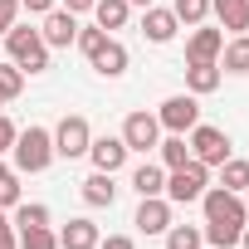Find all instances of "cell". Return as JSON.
I'll list each match as a JSON object with an SVG mask.
<instances>
[{
  "label": "cell",
  "instance_id": "7402d4cb",
  "mask_svg": "<svg viewBox=\"0 0 249 249\" xmlns=\"http://www.w3.org/2000/svg\"><path fill=\"white\" fill-rule=\"evenodd\" d=\"M157 152H161V166H166V171H176V166H186V161H191V142H186L181 132L161 137V142H157Z\"/></svg>",
  "mask_w": 249,
  "mask_h": 249
},
{
  "label": "cell",
  "instance_id": "e0dca14e",
  "mask_svg": "<svg viewBox=\"0 0 249 249\" xmlns=\"http://www.w3.org/2000/svg\"><path fill=\"white\" fill-rule=\"evenodd\" d=\"M210 10L230 35H249V0H210Z\"/></svg>",
  "mask_w": 249,
  "mask_h": 249
},
{
  "label": "cell",
  "instance_id": "52a82bcc",
  "mask_svg": "<svg viewBox=\"0 0 249 249\" xmlns=\"http://www.w3.org/2000/svg\"><path fill=\"white\" fill-rule=\"evenodd\" d=\"M191 157H196V161H205V166H220V161H230V132L196 122V127H191Z\"/></svg>",
  "mask_w": 249,
  "mask_h": 249
},
{
  "label": "cell",
  "instance_id": "d4e9b609",
  "mask_svg": "<svg viewBox=\"0 0 249 249\" xmlns=\"http://www.w3.org/2000/svg\"><path fill=\"white\" fill-rule=\"evenodd\" d=\"M25 93V69L20 64H0V103H10Z\"/></svg>",
  "mask_w": 249,
  "mask_h": 249
},
{
  "label": "cell",
  "instance_id": "5b68a950",
  "mask_svg": "<svg viewBox=\"0 0 249 249\" xmlns=\"http://www.w3.org/2000/svg\"><path fill=\"white\" fill-rule=\"evenodd\" d=\"M88 142H93V127H88L83 112H69L59 127H54V157H64V161L88 157Z\"/></svg>",
  "mask_w": 249,
  "mask_h": 249
},
{
  "label": "cell",
  "instance_id": "4fadbf2b",
  "mask_svg": "<svg viewBox=\"0 0 249 249\" xmlns=\"http://www.w3.org/2000/svg\"><path fill=\"white\" fill-rule=\"evenodd\" d=\"M176 30H181V20H176L171 10H161V5H147V10H142V35H147L152 44H171Z\"/></svg>",
  "mask_w": 249,
  "mask_h": 249
},
{
  "label": "cell",
  "instance_id": "7a4b0ae2",
  "mask_svg": "<svg viewBox=\"0 0 249 249\" xmlns=\"http://www.w3.org/2000/svg\"><path fill=\"white\" fill-rule=\"evenodd\" d=\"M15 171L20 176H39V171H49V161H54V132L49 127H20L15 132Z\"/></svg>",
  "mask_w": 249,
  "mask_h": 249
},
{
  "label": "cell",
  "instance_id": "cb8c5ba5",
  "mask_svg": "<svg viewBox=\"0 0 249 249\" xmlns=\"http://www.w3.org/2000/svg\"><path fill=\"white\" fill-rule=\"evenodd\" d=\"M10 225H15V230H35V225H49V205H44V200H20Z\"/></svg>",
  "mask_w": 249,
  "mask_h": 249
},
{
  "label": "cell",
  "instance_id": "30bf717a",
  "mask_svg": "<svg viewBox=\"0 0 249 249\" xmlns=\"http://www.w3.org/2000/svg\"><path fill=\"white\" fill-rule=\"evenodd\" d=\"M132 225H137L142 234H166V230H171V200H166V196H142Z\"/></svg>",
  "mask_w": 249,
  "mask_h": 249
},
{
  "label": "cell",
  "instance_id": "f1b7e54d",
  "mask_svg": "<svg viewBox=\"0 0 249 249\" xmlns=\"http://www.w3.org/2000/svg\"><path fill=\"white\" fill-rule=\"evenodd\" d=\"M103 39H107V30H98V25H88V30H83V25H78V39H73V44H78V49H83V54H88V59H93V54H98V44H103Z\"/></svg>",
  "mask_w": 249,
  "mask_h": 249
},
{
  "label": "cell",
  "instance_id": "603a6c76",
  "mask_svg": "<svg viewBox=\"0 0 249 249\" xmlns=\"http://www.w3.org/2000/svg\"><path fill=\"white\" fill-rule=\"evenodd\" d=\"M220 186H225V191H234V196H244V191H249V161H244V157L220 161Z\"/></svg>",
  "mask_w": 249,
  "mask_h": 249
},
{
  "label": "cell",
  "instance_id": "1f68e13d",
  "mask_svg": "<svg viewBox=\"0 0 249 249\" xmlns=\"http://www.w3.org/2000/svg\"><path fill=\"white\" fill-rule=\"evenodd\" d=\"M59 5V0H20V10H30V15H49Z\"/></svg>",
  "mask_w": 249,
  "mask_h": 249
},
{
  "label": "cell",
  "instance_id": "4dcf8cb0",
  "mask_svg": "<svg viewBox=\"0 0 249 249\" xmlns=\"http://www.w3.org/2000/svg\"><path fill=\"white\" fill-rule=\"evenodd\" d=\"M15 15H20V0H0V39H5V30L15 25Z\"/></svg>",
  "mask_w": 249,
  "mask_h": 249
},
{
  "label": "cell",
  "instance_id": "8fae6325",
  "mask_svg": "<svg viewBox=\"0 0 249 249\" xmlns=\"http://www.w3.org/2000/svg\"><path fill=\"white\" fill-rule=\"evenodd\" d=\"M39 35H44V44L49 49H69L73 39H78V15H69V10H49L44 15V25H39Z\"/></svg>",
  "mask_w": 249,
  "mask_h": 249
},
{
  "label": "cell",
  "instance_id": "9a60e30c",
  "mask_svg": "<svg viewBox=\"0 0 249 249\" xmlns=\"http://www.w3.org/2000/svg\"><path fill=\"white\" fill-rule=\"evenodd\" d=\"M88 64H93V69H98L103 78H122V73H127V49H122V44H117V39L107 35V39L98 44V54H93Z\"/></svg>",
  "mask_w": 249,
  "mask_h": 249
},
{
  "label": "cell",
  "instance_id": "ab89813d",
  "mask_svg": "<svg viewBox=\"0 0 249 249\" xmlns=\"http://www.w3.org/2000/svg\"><path fill=\"white\" fill-rule=\"evenodd\" d=\"M0 107H5V103H0Z\"/></svg>",
  "mask_w": 249,
  "mask_h": 249
},
{
  "label": "cell",
  "instance_id": "277c9868",
  "mask_svg": "<svg viewBox=\"0 0 249 249\" xmlns=\"http://www.w3.org/2000/svg\"><path fill=\"white\" fill-rule=\"evenodd\" d=\"M205 186H210V166L191 157L186 166L166 171V191H161V196H166L171 205H191V200H200V196H205Z\"/></svg>",
  "mask_w": 249,
  "mask_h": 249
},
{
  "label": "cell",
  "instance_id": "d6a6232c",
  "mask_svg": "<svg viewBox=\"0 0 249 249\" xmlns=\"http://www.w3.org/2000/svg\"><path fill=\"white\" fill-rule=\"evenodd\" d=\"M98 249H137L127 234H107V239H98Z\"/></svg>",
  "mask_w": 249,
  "mask_h": 249
},
{
  "label": "cell",
  "instance_id": "ac0fdd59",
  "mask_svg": "<svg viewBox=\"0 0 249 249\" xmlns=\"http://www.w3.org/2000/svg\"><path fill=\"white\" fill-rule=\"evenodd\" d=\"M83 200L93 205V210H112V200H117V186H112V171H93L88 181H83Z\"/></svg>",
  "mask_w": 249,
  "mask_h": 249
},
{
  "label": "cell",
  "instance_id": "f546056e",
  "mask_svg": "<svg viewBox=\"0 0 249 249\" xmlns=\"http://www.w3.org/2000/svg\"><path fill=\"white\" fill-rule=\"evenodd\" d=\"M15 132H20V127H15V122H10L5 112H0V157H5V152L15 147Z\"/></svg>",
  "mask_w": 249,
  "mask_h": 249
},
{
  "label": "cell",
  "instance_id": "f35d334b",
  "mask_svg": "<svg viewBox=\"0 0 249 249\" xmlns=\"http://www.w3.org/2000/svg\"><path fill=\"white\" fill-rule=\"evenodd\" d=\"M244 196H249V191H244ZM244 205H249V200H244Z\"/></svg>",
  "mask_w": 249,
  "mask_h": 249
},
{
  "label": "cell",
  "instance_id": "d6986e66",
  "mask_svg": "<svg viewBox=\"0 0 249 249\" xmlns=\"http://www.w3.org/2000/svg\"><path fill=\"white\" fill-rule=\"evenodd\" d=\"M127 15H132L127 0H98V5H93V20H98V30H107V35L127 25Z\"/></svg>",
  "mask_w": 249,
  "mask_h": 249
},
{
  "label": "cell",
  "instance_id": "d590c367",
  "mask_svg": "<svg viewBox=\"0 0 249 249\" xmlns=\"http://www.w3.org/2000/svg\"><path fill=\"white\" fill-rule=\"evenodd\" d=\"M239 244H244V249H249V220H244V234H239Z\"/></svg>",
  "mask_w": 249,
  "mask_h": 249
},
{
  "label": "cell",
  "instance_id": "83f0119b",
  "mask_svg": "<svg viewBox=\"0 0 249 249\" xmlns=\"http://www.w3.org/2000/svg\"><path fill=\"white\" fill-rule=\"evenodd\" d=\"M20 249H59V234L49 225H35V230H20Z\"/></svg>",
  "mask_w": 249,
  "mask_h": 249
},
{
  "label": "cell",
  "instance_id": "6da1fadb",
  "mask_svg": "<svg viewBox=\"0 0 249 249\" xmlns=\"http://www.w3.org/2000/svg\"><path fill=\"white\" fill-rule=\"evenodd\" d=\"M200 205H205V230H200L205 244H210V249H234L239 234H244L249 205H244L234 191H225V186H205Z\"/></svg>",
  "mask_w": 249,
  "mask_h": 249
},
{
  "label": "cell",
  "instance_id": "3957f363",
  "mask_svg": "<svg viewBox=\"0 0 249 249\" xmlns=\"http://www.w3.org/2000/svg\"><path fill=\"white\" fill-rule=\"evenodd\" d=\"M5 49H10V64H20L25 73H44V69H49V44H44V35L30 30V25H20V20L5 30Z\"/></svg>",
  "mask_w": 249,
  "mask_h": 249
},
{
  "label": "cell",
  "instance_id": "9c48e42d",
  "mask_svg": "<svg viewBox=\"0 0 249 249\" xmlns=\"http://www.w3.org/2000/svg\"><path fill=\"white\" fill-rule=\"evenodd\" d=\"M132 152H127V142H122V132L112 137V132H103V137H93L88 142V161H93V171H122V161H127Z\"/></svg>",
  "mask_w": 249,
  "mask_h": 249
},
{
  "label": "cell",
  "instance_id": "e575fe53",
  "mask_svg": "<svg viewBox=\"0 0 249 249\" xmlns=\"http://www.w3.org/2000/svg\"><path fill=\"white\" fill-rule=\"evenodd\" d=\"M0 249H20V234H15V225H10V230H0Z\"/></svg>",
  "mask_w": 249,
  "mask_h": 249
},
{
  "label": "cell",
  "instance_id": "8d00e7d4",
  "mask_svg": "<svg viewBox=\"0 0 249 249\" xmlns=\"http://www.w3.org/2000/svg\"><path fill=\"white\" fill-rule=\"evenodd\" d=\"M127 5H142V10H147V5H157V0H127Z\"/></svg>",
  "mask_w": 249,
  "mask_h": 249
},
{
  "label": "cell",
  "instance_id": "7c38bea8",
  "mask_svg": "<svg viewBox=\"0 0 249 249\" xmlns=\"http://www.w3.org/2000/svg\"><path fill=\"white\" fill-rule=\"evenodd\" d=\"M225 49V30H210V25H191V39H186V64H200V59H220Z\"/></svg>",
  "mask_w": 249,
  "mask_h": 249
},
{
  "label": "cell",
  "instance_id": "8992f818",
  "mask_svg": "<svg viewBox=\"0 0 249 249\" xmlns=\"http://www.w3.org/2000/svg\"><path fill=\"white\" fill-rule=\"evenodd\" d=\"M157 122H161V132H191L196 122H200V103H196V93H171L161 107H157Z\"/></svg>",
  "mask_w": 249,
  "mask_h": 249
},
{
  "label": "cell",
  "instance_id": "ba28073f",
  "mask_svg": "<svg viewBox=\"0 0 249 249\" xmlns=\"http://www.w3.org/2000/svg\"><path fill=\"white\" fill-rule=\"evenodd\" d=\"M122 142H127V152H157V142H161L157 112H132L122 122Z\"/></svg>",
  "mask_w": 249,
  "mask_h": 249
},
{
  "label": "cell",
  "instance_id": "5bb4252c",
  "mask_svg": "<svg viewBox=\"0 0 249 249\" xmlns=\"http://www.w3.org/2000/svg\"><path fill=\"white\" fill-rule=\"evenodd\" d=\"M220 78H225L220 59H200V64H186V93H196V98L215 93V88H220Z\"/></svg>",
  "mask_w": 249,
  "mask_h": 249
},
{
  "label": "cell",
  "instance_id": "836d02e7",
  "mask_svg": "<svg viewBox=\"0 0 249 249\" xmlns=\"http://www.w3.org/2000/svg\"><path fill=\"white\" fill-rule=\"evenodd\" d=\"M93 5H98V0H64V10H69V15H83V10H93Z\"/></svg>",
  "mask_w": 249,
  "mask_h": 249
},
{
  "label": "cell",
  "instance_id": "2e32d148",
  "mask_svg": "<svg viewBox=\"0 0 249 249\" xmlns=\"http://www.w3.org/2000/svg\"><path fill=\"white\" fill-rule=\"evenodd\" d=\"M98 225L88 220V215H78V220H69L64 230H59V249H98Z\"/></svg>",
  "mask_w": 249,
  "mask_h": 249
},
{
  "label": "cell",
  "instance_id": "74e56055",
  "mask_svg": "<svg viewBox=\"0 0 249 249\" xmlns=\"http://www.w3.org/2000/svg\"><path fill=\"white\" fill-rule=\"evenodd\" d=\"M0 230H10V215H5V210H0Z\"/></svg>",
  "mask_w": 249,
  "mask_h": 249
},
{
  "label": "cell",
  "instance_id": "4316f807",
  "mask_svg": "<svg viewBox=\"0 0 249 249\" xmlns=\"http://www.w3.org/2000/svg\"><path fill=\"white\" fill-rule=\"evenodd\" d=\"M171 15H176L181 25H205V15H210V0H176V5H171Z\"/></svg>",
  "mask_w": 249,
  "mask_h": 249
},
{
  "label": "cell",
  "instance_id": "ffe728a7",
  "mask_svg": "<svg viewBox=\"0 0 249 249\" xmlns=\"http://www.w3.org/2000/svg\"><path fill=\"white\" fill-rule=\"evenodd\" d=\"M132 191H137V196H161V191H166V166L142 161V166L132 171Z\"/></svg>",
  "mask_w": 249,
  "mask_h": 249
},
{
  "label": "cell",
  "instance_id": "44dd1931",
  "mask_svg": "<svg viewBox=\"0 0 249 249\" xmlns=\"http://www.w3.org/2000/svg\"><path fill=\"white\" fill-rule=\"evenodd\" d=\"M220 69H225V73H239V78L249 73V35H234V39L220 49Z\"/></svg>",
  "mask_w": 249,
  "mask_h": 249
},
{
  "label": "cell",
  "instance_id": "484cf974",
  "mask_svg": "<svg viewBox=\"0 0 249 249\" xmlns=\"http://www.w3.org/2000/svg\"><path fill=\"white\" fill-rule=\"evenodd\" d=\"M200 244H205V234L196 225H171L166 230V249H200Z\"/></svg>",
  "mask_w": 249,
  "mask_h": 249
}]
</instances>
